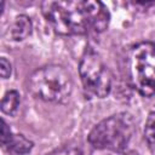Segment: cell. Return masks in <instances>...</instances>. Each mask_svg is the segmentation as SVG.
<instances>
[{
    "instance_id": "6da1fadb",
    "label": "cell",
    "mask_w": 155,
    "mask_h": 155,
    "mask_svg": "<svg viewBox=\"0 0 155 155\" xmlns=\"http://www.w3.org/2000/svg\"><path fill=\"white\" fill-rule=\"evenodd\" d=\"M41 10L52 29L61 35H84L90 30L102 33L110 21L105 5L93 0L44 1Z\"/></svg>"
},
{
    "instance_id": "30bf717a",
    "label": "cell",
    "mask_w": 155,
    "mask_h": 155,
    "mask_svg": "<svg viewBox=\"0 0 155 155\" xmlns=\"http://www.w3.org/2000/svg\"><path fill=\"white\" fill-rule=\"evenodd\" d=\"M144 139L149 149L155 154V111H151L148 115L144 126Z\"/></svg>"
},
{
    "instance_id": "3957f363",
    "label": "cell",
    "mask_w": 155,
    "mask_h": 155,
    "mask_svg": "<svg viewBox=\"0 0 155 155\" xmlns=\"http://www.w3.org/2000/svg\"><path fill=\"white\" fill-rule=\"evenodd\" d=\"M29 91L45 102L64 104L73 92L69 71L58 64H47L36 69L29 78Z\"/></svg>"
},
{
    "instance_id": "8992f818",
    "label": "cell",
    "mask_w": 155,
    "mask_h": 155,
    "mask_svg": "<svg viewBox=\"0 0 155 155\" xmlns=\"http://www.w3.org/2000/svg\"><path fill=\"white\" fill-rule=\"evenodd\" d=\"M31 29L33 24L30 18L25 15H19L13 19L12 24L10 25V35L13 40L21 41L24 40L28 35H30Z\"/></svg>"
},
{
    "instance_id": "7c38bea8",
    "label": "cell",
    "mask_w": 155,
    "mask_h": 155,
    "mask_svg": "<svg viewBox=\"0 0 155 155\" xmlns=\"http://www.w3.org/2000/svg\"><path fill=\"white\" fill-rule=\"evenodd\" d=\"M0 73H1V76L2 79H7L10 75H11V64L10 62L6 59V58H1L0 61Z\"/></svg>"
},
{
    "instance_id": "7a4b0ae2",
    "label": "cell",
    "mask_w": 155,
    "mask_h": 155,
    "mask_svg": "<svg viewBox=\"0 0 155 155\" xmlns=\"http://www.w3.org/2000/svg\"><path fill=\"white\" fill-rule=\"evenodd\" d=\"M136 131L134 119L128 113L114 114L98 122L88 133V144L99 150H125Z\"/></svg>"
},
{
    "instance_id": "ba28073f",
    "label": "cell",
    "mask_w": 155,
    "mask_h": 155,
    "mask_svg": "<svg viewBox=\"0 0 155 155\" xmlns=\"http://www.w3.org/2000/svg\"><path fill=\"white\" fill-rule=\"evenodd\" d=\"M91 145H86L81 142H73L65 144L48 155H91Z\"/></svg>"
},
{
    "instance_id": "52a82bcc",
    "label": "cell",
    "mask_w": 155,
    "mask_h": 155,
    "mask_svg": "<svg viewBox=\"0 0 155 155\" xmlns=\"http://www.w3.org/2000/svg\"><path fill=\"white\" fill-rule=\"evenodd\" d=\"M5 148H7L8 153L12 155H27L33 148V142L27 139L23 134H12Z\"/></svg>"
},
{
    "instance_id": "8fae6325",
    "label": "cell",
    "mask_w": 155,
    "mask_h": 155,
    "mask_svg": "<svg viewBox=\"0 0 155 155\" xmlns=\"http://www.w3.org/2000/svg\"><path fill=\"white\" fill-rule=\"evenodd\" d=\"M12 132H11V130H10V127L7 126V124L2 120V127H1V144L4 145V147H6L7 145V143L10 142V139H11V137H12Z\"/></svg>"
},
{
    "instance_id": "5b68a950",
    "label": "cell",
    "mask_w": 155,
    "mask_h": 155,
    "mask_svg": "<svg viewBox=\"0 0 155 155\" xmlns=\"http://www.w3.org/2000/svg\"><path fill=\"white\" fill-rule=\"evenodd\" d=\"M79 74L84 90L88 96L104 98L110 93L111 73L93 50H86L81 56Z\"/></svg>"
},
{
    "instance_id": "9c48e42d",
    "label": "cell",
    "mask_w": 155,
    "mask_h": 155,
    "mask_svg": "<svg viewBox=\"0 0 155 155\" xmlns=\"http://www.w3.org/2000/svg\"><path fill=\"white\" fill-rule=\"evenodd\" d=\"M19 103H21L19 93L15 90H10L2 97L1 110H2V113L7 114V115H15V113L18 110Z\"/></svg>"
},
{
    "instance_id": "277c9868",
    "label": "cell",
    "mask_w": 155,
    "mask_h": 155,
    "mask_svg": "<svg viewBox=\"0 0 155 155\" xmlns=\"http://www.w3.org/2000/svg\"><path fill=\"white\" fill-rule=\"evenodd\" d=\"M132 86L143 97L155 93V42L143 41L132 47L128 56Z\"/></svg>"
}]
</instances>
